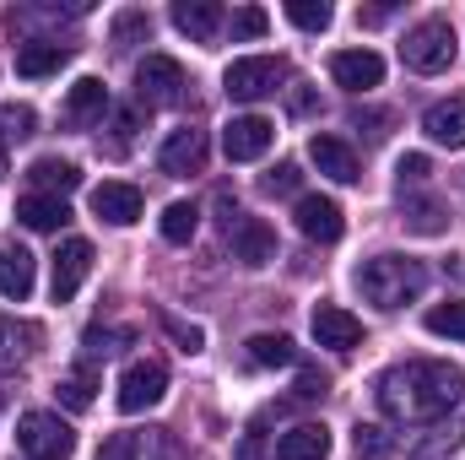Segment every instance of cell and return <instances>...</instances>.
Returning a JSON list of instances; mask_svg holds the SVG:
<instances>
[{"instance_id":"cell-16","label":"cell","mask_w":465,"mask_h":460,"mask_svg":"<svg viewBox=\"0 0 465 460\" xmlns=\"http://www.w3.org/2000/svg\"><path fill=\"white\" fill-rule=\"evenodd\" d=\"M309 157H314V168H320L325 179H336V185H357V179H362L357 152H351L341 135H314V141H309Z\"/></svg>"},{"instance_id":"cell-22","label":"cell","mask_w":465,"mask_h":460,"mask_svg":"<svg viewBox=\"0 0 465 460\" xmlns=\"http://www.w3.org/2000/svg\"><path fill=\"white\" fill-rule=\"evenodd\" d=\"M33 255L27 249H16V244H0V298H27L33 293Z\"/></svg>"},{"instance_id":"cell-36","label":"cell","mask_w":465,"mask_h":460,"mask_svg":"<svg viewBox=\"0 0 465 460\" xmlns=\"http://www.w3.org/2000/svg\"><path fill=\"white\" fill-rule=\"evenodd\" d=\"M271 27V16L260 11V5H243V11H232V38H260Z\"/></svg>"},{"instance_id":"cell-18","label":"cell","mask_w":465,"mask_h":460,"mask_svg":"<svg viewBox=\"0 0 465 460\" xmlns=\"http://www.w3.org/2000/svg\"><path fill=\"white\" fill-rule=\"evenodd\" d=\"M331 455V428L325 423H298L276 439V460H325Z\"/></svg>"},{"instance_id":"cell-32","label":"cell","mask_w":465,"mask_h":460,"mask_svg":"<svg viewBox=\"0 0 465 460\" xmlns=\"http://www.w3.org/2000/svg\"><path fill=\"white\" fill-rule=\"evenodd\" d=\"M93 390H98V385H93V374H87V368H71V374L60 379V406L87 412V406H93Z\"/></svg>"},{"instance_id":"cell-23","label":"cell","mask_w":465,"mask_h":460,"mask_svg":"<svg viewBox=\"0 0 465 460\" xmlns=\"http://www.w3.org/2000/svg\"><path fill=\"white\" fill-rule=\"evenodd\" d=\"M422 130L439 141V146H465V98H444L422 115Z\"/></svg>"},{"instance_id":"cell-7","label":"cell","mask_w":465,"mask_h":460,"mask_svg":"<svg viewBox=\"0 0 465 460\" xmlns=\"http://www.w3.org/2000/svg\"><path fill=\"white\" fill-rule=\"evenodd\" d=\"M163 390H168V368L163 363H130L124 374H119V412H146V406H157L163 401Z\"/></svg>"},{"instance_id":"cell-33","label":"cell","mask_w":465,"mask_h":460,"mask_svg":"<svg viewBox=\"0 0 465 460\" xmlns=\"http://www.w3.org/2000/svg\"><path fill=\"white\" fill-rule=\"evenodd\" d=\"M33 125H38V115H33L27 104H5V109H0V146H5V141H27Z\"/></svg>"},{"instance_id":"cell-39","label":"cell","mask_w":465,"mask_h":460,"mask_svg":"<svg viewBox=\"0 0 465 460\" xmlns=\"http://www.w3.org/2000/svg\"><path fill=\"white\" fill-rule=\"evenodd\" d=\"M395 174H401V185H422V179L433 174V163H428L422 152H406V157L395 163Z\"/></svg>"},{"instance_id":"cell-35","label":"cell","mask_w":465,"mask_h":460,"mask_svg":"<svg viewBox=\"0 0 465 460\" xmlns=\"http://www.w3.org/2000/svg\"><path fill=\"white\" fill-rule=\"evenodd\" d=\"M152 33V16L146 11H119L114 16V44H135V38H146Z\"/></svg>"},{"instance_id":"cell-4","label":"cell","mask_w":465,"mask_h":460,"mask_svg":"<svg viewBox=\"0 0 465 460\" xmlns=\"http://www.w3.org/2000/svg\"><path fill=\"white\" fill-rule=\"evenodd\" d=\"M16 445L27 460H71L76 434L60 412H22L16 417Z\"/></svg>"},{"instance_id":"cell-14","label":"cell","mask_w":465,"mask_h":460,"mask_svg":"<svg viewBox=\"0 0 465 460\" xmlns=\"http://www.w3.org/2000/svg\"><path fill=\"white\" fill-rule=\"evenodd\" d=\"M331 76L347 93H368V87L384 82V60L373 49H341V55H331Z\"/></svg>"},{"instance_id":"cell-12","label":"cell","mask_w":465,"mask_h":460,"mask_svg":"<svg viewBox=\"0 0 465 460\" xmlns=\"http://www.w3.org/2000/svg\"><path fill=\"white\" fill-rule=\"evenodd\" d=\"M292 217H298V233L314 238V244H336L347 233V217H341V206L331 195H298V212Z\"/></svg>"},{"instance_id":"cell-29","label":"cell","mask_w":465,"mask_h":460,"mask_svg":"<svg viewBox=\"0 0 465 460\" xmlns=\"http://www.w3.org/2000/svg\"><path fill=\"white\" fill-rule=\"evenodd\" d=\"M195 228H201V212H195L190 201H173V206L163 212V238H168V244H190Z\"/></svg>"},{"instance_id":"cell-37","label":"cell","mask_w":465,"mask_h":460,"mask_svg":"<svg viewBox=\"0 0 465 460\" xmlns=\"http://www.w3.org/2000/svg\"><path fill=\"white\" fill-rule=\"evenodd\" d=\"M298 179H303V174H298V163H276V168L265 174V195H292V190H298Z\"/></svg>"},{"instance_id":"cell-27","label":"cell","mask_w":465,"mask_h":460,"mask_svg":"<svg viewBox=\"0 0 465 460\" xmlns=\"http://www.w3.org/2000/svg\"><path fill=\"white\" fill-rule=\"evenodd\" d=\"M243 346H249V363H254V368H287V363L298 357L292 342H287V336H276V331H260V336H249Z\"/></svg>"},{"instance_id":"cell-25","label":"cell","mask_w":465,"mask_h":460,"mask_svg":"<svg viewBox=\"0 0 465 460\" xmlns=\"http://www.w3.org/2000/svg\"><path fill=\"white\" fill-rule=\"evenodd\" d=\"M104 109H109V87L98 76H82L71 87V98H65V119L71 125H93V119H104Z\"/></svg>"},{"instance_id":"cell-8","label":"cell","mask_w":465,"mask_h":460,"mask_svg":"<svg viewBox=\"0 0 465 460\" xmlns=\"http://www.w3.org/2000/svg\"><path fill=\"white\" fill-rule=\"evenodd\" d=\"M271 141H276V125L265 115H238V119L223 125V152H228V163H254V157H265Z\"/></svg>"},{"instance_id":"cell-19","label":"cell","mask_w":465,"mask_h":460,"mask_svg":"<svg viewBox=\"0 0 465 460\" xmlns=\"http://www.w3.org/2000/svg\"><path fill=\"white\" fill-rule=\"evenodd\" d=\"M16 223L33 228V233H60L71 223V206H65L60 195H38V190H33V195L16 201Z\"/></svg>"},{"instance_id":"cell-34","label":"cell","mask_w":465,"mask_h":460,"mask_svg":"<svg viewBox=\"0 0 465 460\" xmlns=\"http://www.w3.org/2000/svg\"><path fill=\"white\" fill-rule=\"evenodd\" d=\"M157 320H163V331L184 346V352H201V346H206V331H201V325H184V320H179V315H168V309H163Z\"/></svg>"},{"instance_id":"cell-11","label":"cell","mask_w":465,"mask_h":460,"mask_svg":"<svg viewBox=\"0 0 465 460\" xmlns=\"http://www.w3.org/2000/svg\"><path fill=\"white\" fill-rule=\"evenodd\" d=\"M157 168L163 174H173V179H190V174H201L206 168V130H173L168 141H163V152H157Z\"/></svg>"},{"instance_id":"cell-15","label":"cell","mask_w":465,"mask_h":460,"mask_svg":"<svg viewBox=\"0 0 465 460\" xmlns=\"http://www.w3.org/2000/svg\"><path fill=\"white\" fill-rule=\"evenodd\" d=\"M93 217H104L109 228H130V223L141 217V190L124 185V179H104V185L93 190Z\"/></svg>"},{"instance_id":"cell-43","label":"cell","mask_w":465,"mask_h":460,"mask_svg":"<svg viewBox=\"0 0 465 460\" xmlns=\"http://www.w3.org/2000/svg\"><path fill=\"white\" fill-rule=\"evenodd\" d=\"M0 179H5V146H0Z\"/></svg>"},{"instance_id":"cell-24","label":"cell","mask_w":465,"mask_h":460,"mask_svg":"<svg viewBox=\"0 0 465 460\" xmlns=\"http://www.w3.org/2000/svg\"><path fill=\"white\" fill-rule=\"evenodd\" d=\"M27 179L38 185V195H60V201H65V195L82 185V168L65 163V157H38V163L27 168Z\"/></svg>"},{"instance_id":"cell-20","label":"cell","mask_w":465,"mask_h":460,"mask_svg":"<svg viewBox=\"0 0 465 460\" xmlns=\"http://www.w3.org/2000/svg\"><path fill=\"white\" fill-rule=\"evenodd\" d=\"M173 27H179L184 38L206 44V38H217L223 11H217V0H173Z\"/></svg>"},{"instance_id":"cell-26","label":"cell","mask_w":465,"mask_h":460,"mask_svg":"<svg viewBox=\"0 0 465 460\" xmlns=\"http://www.w3.org/2000/svg\"><path fill=\"white\" fill-rule=\"evenodd\" d=\"M401 223L411 233H444L450 228V206L433 201V195H406L401 201Z\"/></svg>"},{"instance_id":"cell-38","label":"cell","mask_w":465,"mask_h":460,"mask_svg":"<svg viewBox=\"0 0 465 460\" xmlns=\"http://www.w3.org/2000/svg\"><path fill=\"white\" fill-rule=\"evenodd\" d=\"M141 455V439L135 434H114V439H104V450H98V460H135Z\"/></svg>"},{"instance_id":"cell-30","label":"cell","mask_w":465,"mask_h":460,"mask_svg":"<svg viewBox=\"0 0 465 460\" xmlns=\"http://www.w3.org/2000/svg\"><path fill=\"white\" fill-rule=\"evenodd\" d=\"M428 331L433 336H450V342H465V298H450V304L428 309Z\"/></svg>"},{"instance_id":"cell-10","label":"cell","mask_w":465,"mask_h":460,"mask_svg":"<svg viewBox=\"0 0 465 460\" xmlns=\"http://www.w3.org/2000/svg\"><path fill=\"white\" fill-rule=\"evenodd\" d=\"M228 244H232V260L249 265V271H260V265L276 260V228L260 223V217H238L228 228Z\"/></svg>"},{"instance_id":"cell-42","label":"cell","mask_w":465,"mask_h":460,"mask_svg":"<svg viewBox=\"0 0 465 460\" xmlns=\"http://www.w3.org/2000/svg\"><path fill=\"white\" fill-rule=\"evenodd\" d=\"M362 22H368V27H379V22H390V5H373V11H362Z\"/></svg>"},{"instance_id":"cell-17","label":"cell","mask_w":465,"mask_h":460,"mask_svg":"<svg viewBox=\"0 0 465 460\" xmlns=\"http://www.w3.org/2000/svg\"><path fill=\"white\" fill-rule=\"evenodd\" d=\"M38 342H44V331L33 325V320H0V374H11V368H22L33 352H38Z\"/></svg>"},{"instance_id":"cell-31","label":"cell","mask_w":465,"mask_h":460,"mask_svg":"<svg viewBox=\"0 0 465 460\" xmlns=\"http://www.w3.org/2000/svg\"><path fill=\"white\" fill-rule=\"evenodd\" d=\"M331 16H336V11H331L325 0H287V22H298L303 33H325Z\"/></svg>"},{"instance_id":"cell-9","label":"cell","mask_w":465,"mask_h":460,"mask_svg":"<svg viewBox=\"0 0 465 460\" xmlns=\"http://www.w3.org/2000/svg\"><path fill=\"white\" fill-rule=\"evenodd\" d=\"M87 271H93V244H87V238H65V244L54 249V282H49L54 304H71V298L82 293Z\"/></svg>"},{"instance_id":"cell-13","label":"cell","mask_w":465,"mask_h":460,"mask_svg":"<svg viewBox=\"0 0 465 460\" xmlns=\"http://www.w3.org/2000/svg\"><path fill=\"white\" fill-rule=\"evenodd\" d=\"M309 331H314V342L331 346V352H351V346L362 342V320L351 309H341V304H320L314 320H309Z\"/></svg>"},{"instance_id":"cell-3","label":"cell","mask_w":465,"mask_h":460,"mask_svg":"<svg viewBox=\"0 0 465 460\" xmlns=\"http://www.w3.org/2000/svg\"><path fill=\"white\" fill-rule=\"evenodd\" d=\"M455 27L444 22V16H428V22H417L411 33H406V44H401V60L411 65V71H422V76H439V71H450L455 65Z\"/></svg>"},{"instance_id":"cell-28","label":"cell","mask_w":465,"mask_h":460,"mask_svg":"<svg viewBox=\"0 0 465 460\" xmlns=\"http://www.w3.org/2000/svg\"><path fill=\"white\" fill-rule=\"evenodd\" d=\"M351 455L357 460H390L395 455V434L379 428V423H357L351 428Z\"/></svg>"},{"instance_id":"cell-21","label":"cell","mask_w":465,"mask_h":460,"mask_svg":"<svg viewBox=\"0 0 465 460\" xmlns=\"http://www.w3.org/2000/svg\"><path fill=\"white\" fill-rule=\"evenodd\" d=\"M65 60H71V49H65V44L33 38V44H22V49H16V76H27V82H44V76H54Z\"/></svg>"},{"instance_id":"cell-2","label":"cell","mask_w":465,"mask_h":460,"mask_svg":"<svg viewBox=\"0 0 465 460\" xmlns=\"http://www.w3.org/2000/svg\"><path fill=\"white\" fill-rule=\"evenodd\" d=\"M428 287V265L411 255H373L357 265V293L373 309H406L411 298H422Z\"/></svg>"},{"instance_id":"cell-41","label":"cell","mask_w":465,"mask_h":460,"mask_svg":"<svg viewBox=\"0 0 465 460\" xmlns=\"http://www.w3.org/2000/svg\"><path fill=\"white\" fill-rule=\"evenodd\" d=\"M260 455H265V428L254 423V428L243 434V445H238V460H260Z\"/></svg>"},{"instance_id":"cell-5","label":"cell","mask_w":465,"mask_h":460,"mask_svg":"<svg viewBox=\"0 0 465 460\" xmlns=\"http://www.w3.org/2000/svg\"><path fill=\"white\" fill-rule=\"evenodd\" d=\"M282 82H287V60H282V55H243V60H232L228 76H223V87H228L232 104H260V98H271Z\"/></svg>"},{"instance_id":"cell-6","label":"cell","mask_w":465,"mask_h":460,"mask_svg":"<svg viewBox=\"0 0 465 460\" xmlns=\"http://www.w3.org/2000/svg\"><path fill=\"white\" fill-rule=\"evenodd\" d=\"M184 65L179 60H168V55H146L141 65H135V98L146 104V109H168V104H179L184 98Z\"/></svg>"},{"instance_id":"cell-1","label":"cell","mask_w":465,"mask_h":460,"mask_svg":"<svg viewBox=\"0 0 465 460\" xmlns=\"http://www.w3.org/2000/svg\"><path fill=\"white\" fill-rule=\"evenodd\" d=\"M465 401V374L439 357H411L379 374V406L395 423H439Z\"/></svg>"},{"instance_id":"cell-40","label":"cell","mask_w":465,"mask_h":460,"mask_svg":"<svg viewBox=\"0 0 465 460\" xmlns=\"http://www.w3.org/2000/svg\"><path fill=\"white\" fill-rule=\"evenodd\" d=\"M325 390H331V379H325L320 368H303V374H298V401H320Z\"/></svg>"}]
</instances>
